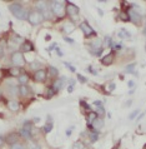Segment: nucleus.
<instances>
[{
  "instance_id": "nucleus-7",
  "label": "nucleus",
  "mask_w": 146,
  "mask_h": 149,
  "mask_svg": "<svg viewBox=\"0 0 146 149\" xmlns=\"http://www.w3.org/2000/svg\"><path fill=\"white\" fill-rule=\"evenodd\" d=\"M129 18H130V20L134 24H140L141 22V15H140V13H137L136 10H132V9H130L129 10Z\"/></svg>"
},
{
  "instance_id": "nucleus-50",
  "label": "nucleus",
  "mask_w": 146,
  "mask_h": 149,
  "mask_svg": "<svg viewBox=\"0 0 146 149\" xmlns=\"http://www.w3.org/2000/svg\"><path fill=\"white\" fill-rule=\"evenodd\" d=\"M89 70H90V71H91V73H92V74H94V75H96V70H94V69L91 68V67H90V68H89Z\"/></svg>"
},
{
  "instance_id": "nucleus-56",
  "label": "nucleus",
  "mask_w": 146,
  "mask_h": 149,
  "mask_svg": "<svg viewBox=\"0 0 146 149\" xmlns=\"http://www.w3.org/2000/svg\"><path fill=\"white\" fill-rule=\"evenodd\" d=\"M145 49H146V46H145Z\"/></svg>"
},
{
  "instance_id": "nucleus-29",
  "label": "nucleus",
  "mask_w": 146,
  "mask_h": 149,
  "mask_svg": "<svg viewBox=\"0 0 146 149\" xmlns=\"http://www.w3.org/2000/svg\"><path fill=\"white\" fill-rule=\"evenodd\" d=\"M10 149H25V147H24V144H22V143L18 142V143L13 144V145L10 147Z\"/></svg>"
},
{
  "instance_id": "nucleus-39",
  "label": "nucleus",
  "mask_w": 146,
  "mask_h": 149,
  "mask_svg": "<svg viewBox=\"0 0 146 149\" xmlns=\"http://www.w3.org/2000/svg\"><path fill=\"white\" fill-rule=\"evenodd\" d=\"M30 67H31V69H36V68H39V67H40V64H39L38 61H33V63L30 64Z\"/></svg>"
},
{
  "instance_id": "nucleus-20",
  "label": "nucleus",
  "mask_w": 146,
  "mask_h": 149,
  "mask_svg": "<svg viewBox=\"0 0 146 149\" xmlns=\"http://www.w3.org/2000/svg\"><path fill=\"white\" fill-rule=\"evenodd\" d=\"M18 80H19V83H20L21 85H25V84L28 83V80H29V77H28V74H26V73H22L21 75H19Z\"/></svg>"
},
{
  "instance_id": "nucleus-33",
  "label": "nucleus",
  "mask_w": 146,
  "mask_h": 149,
  "mask_svg": "<svg viewBox=\"0 0 146 149\" xmlns=\"http://www.w3.org/2000/svg\"><path fill=\"white\" fill-rule=\"evenodd\" d=\"M29 149H41L39 147V144H36V143H30L29 144Z\"/></svg>"
},
{
  "instance_id": "nucleus-16",
  "label": "nucleus",
  "mask_w": 146,
  "mask_h": 149,
  "mask_svg": "<svg viewBox=\"0 0 146 149\" xmlns=\"http://www.w3.org/2000/svg\"><path fill=\"white\" fill-rule=\"evenodd\" d=\"M8 108L11 112H16V110H19V103L16 100H10V102H8Z\"/></svg>"
},
{
  "instance_id": "nucleus-14",
  "label": "nucleus",
  "mask_w": 146,
  "mask_h": 149,
  "mask_svg": "<svg viewBox=\"0 0 146 149\" xmlns=\"http://www.w3.org/2000/svg\"><path fill=\"white\" fill-rule=\"evenodd\" d=\"M91 126L95 129V130H99V129H101L102 126H104V120L101 119V118H96L94 122H92V124H91Z\"/></svg>"
},
{
  "instance_id": "nucleus-25",
  "label": "nucleus",
  "mask_w": 146,
  "mask_h": 149,
  "mask_svg": "<svg viewBox=\"0 0 146 149\" xmlns=\"http://www.w3.org/2000/svg\"><path fill=\"white\" fill-rule=\"evenodd\" d=\"M20 134H21V137H24L25 139H30V138H31V132H30V130H25V129H21Z\"/></svg>"
},
{
  "instance_id": "nucleus-12",
  "label": "nucleus",
  "mask_w": 146,
  "mask_h": 149,
  "mask_svg": "<svg viewBox=\"0 0 146 149\" xmlns=\"http://www.w3.org/2000/svg\"><path fill=\"white\" fill-rule=\"evenodd\" d=\"M18 139H19V135H18L16 133H11V134H9V135L6 137V139H5V142H6L8 144H10V145H13V144H15V143H18Z\"/></svg>"
},
{
  "instance_id": "nucleus-45",
  "label": "nucleus",
  "mask_w": 146,
  "mask_h": 149,
  "mask_svg": "<svg viewBox=\"0 0 146 149\" xmlns=\"http://www.w3.org/2000/svg\"><path fill=\"white\" fill-rule=\"evenodd\" d=\"M72 129H74V126H71L70 129H67V132H66V135H67V137H70V135H71V130H72Z\"/></svg>"
},
{
  "instance_id": "nucleus-10",
  "label": "nucleus",
  "mask_w": 146,
  "mask_h": 149,
  "mask_svg": "<svg viewBox=\"0 0 146 149\" xmlns=\"http://www.w3.org/2000/svg\"><path fill=\"white\" fill-rule=\"evenodd\" d=\"M102 41H101L100 39H95V40H92L90 44H91V48H92V54L94 53H96V51H99V50H102V44H101Z\"/></svg>"
},
{
  "instance_id": "nucleus-24",
  "label": "nucleus",
  "mask_w": 146,
  "mask_h": 149,
  "mask_svg": "<svg viewBox=\"0 0 146 149\" xmlns=\"http://www.w3.org/2000/svg\"><path fill=\"white\" fill-rule=\"evenodd\" d=\"M98 138H99V133H98V130L94 129V132L90 133V140H91V142H96Z\"/></svg>"
},
{
  "instance_id": "nucleus-52",
  "label": "nucleus",
  "mask_w": 146,
  "mask_h": 149,
  "mask_svg": "<svg viewBox=\"0 0 146 149\" xmlns=\"http://www.w3.org/2000/svg\"><path fill=\"white\" fill-rule=\"evenodd\" d=\"M98 12L100 13V15H104V13H102V10H101V9H98Z\"/></svg>"
},
{
  "instance_id": "nucleus-9",
  "label": "nucleus",
  "mask_w": 146,
  "mask_h": 149,
  "mask_svg": "<svg viewBox=\"0 0 146 149\" xmlns=\"http://www.w3.org/2000/svg\"><path fill=\"white\" fill-rule=\"evenodd\" d=\"M36 6H38V9L40 10V13H41V14L47 15V14L50 13V12H49V4H47L46 1H39Z\"/></svg>"
},
{
  "instance_id": "nucleus-44",
  "label": "nucleus",
  "mask_w": 146,
  "mask_h": 149,
  "mask_svg": "<svg viewBox=\"0 0 146 149\" xmlns=\"http://www.w3.org/2000/svg\"><path fill=\"white\" fill-rule=\"evenodd\" d=\"M98 113H100L101 115L105 114V110H104V108H102V107H98Z\"/></svg>"
},
{
  "instance_id": "nucleus-51",
  "label": "nucleus",
  "mask_w": 146,
  "mask_h": 149,
  "mask_svg": "<svg viewBox=\"0 0 146 149\" xmlns=\"http://www.w3.org/2000/svg\"><path fill=\"white\" fill-rule=\"evenodd\" d=\"M3 55H4V49H3V48L0 46V58L3 57Z\"/></svg>"
},
{
  "instance_id": "nucleus-32",
  "label": "nucleus",
  "mask_w": 146,
  "mask_h": 149,
  "mask_svg": "<svg viewBox=\"0 0 146 149\" xmlns=\"http://www.w3.org/2000/svg\"><path fill=\"white\" fill-rule=\"evenodd\" d=\"M76 77H78L79 81H80V83H82V84H84V83H86V81H88V79H86V78H85V77H82V75H81V74H76Z\"/></svg>"
},
{
  "instance_id": "nucleus-57",
  "label": "nucleus",
  "mask_w": 146,
  "mask_h": 149,
  "mask_svg": "<svg viewBox=\"0 0 146 149\" xmlns=\"http://www.w3.org/2000/svg\"><path fill=\"white\" fill-rule=\"evenodd\" d=\"M145 149H146V147H145Z\"/></svg>"
},
{
  "instance_id": "nucleus-21",
  "label": "nucleus",
  "mask_w": 146,
  "mask_h": 149,
  "mask_svg": "<svg viewBox=\"0 0 146 149\" xmlns=\"http://www.w3.org/2000/svg\"><path fill=\"white\" fill-rule=\"evenodd\" d=\"M74 29H75V25H74V24H71V23L65 24V26H64V31H65L66 34L71 33V31H72Z\"/></svg>"
},
{
  "instance_id": "nucleus-36",
  "label": "nucleus",
  "mask_w": 146,
  "mask_h": 149,
  "mask_svg": "<svg viewBox=\"0 0 146 149\" xmlns=\"http://www.w3.org/2000/svg\"><path fill=\"white\" fill-rule=\"evenodd\" d=\"M135 67H136V64L134 63V64H130V65H127V67H126L125 69H126L127 71H132V70L135 69Z\"/></svg>"
},
{
  "instance_id": "nucleus-35",
  "label": "nucleus",
  "mask_w": 146,
  "mask_h": 149,
  "mask_svg": "<svg viewBox=\"0 0 146 149\" xmlns=\"http://www.w3.org/2000/svg\"><path fill=\"white\" fill-rule=\"evenodd\" d=\"M80 104H81V107H82V108H85L86 110H90V109H91L89 105H88V103H86V102H84V100H81V102H80Z\"/></svg>"
},
{
  "instance_id": "nucleus-42",
  "label": "nucleus",
  "mask_w": 146,
  "mask_h": 149,
  "mask_svg": "<svg viewBox=\"0 0 146 149\" xmlns=\"http://www.w3.org/2000/svg\"><path fill=\"white\" fill-rule=\"evenodd\" d=\"M64 40H65V41H67V43H70V44H74V43H75L72 39H70V38H67V36H64Z\"/></svg>"
},
{
  "instance_id": "nucleus-30",
  "label": "nucleus",
  "mask_w": 146,
  "mask_h": 149,
  "mask_svg": "<svg viewBox=\"0 0 146 149\" xmlns=\"http://www.w3.org/2000/svg\"><path fill=\"white\" fill-rule=\"evenodd\" d=\"M84 143H81L80 140H78L76 143H74V145H72V149H84Z\"/></svg>"
},
{
  "instance_id": "nucleus-1",
  "label": "nucleus",
  "mask_w": 146,
  "mask_h": 149,
  "mask_svg": "<svg viewBox=\"0 0 146 149\" xmlns=\"http://www.w3.org/2000/svg\"><path fill=\"white\" fill-rule=\"evenodd\" d=\"M9 10L11 12V14L15 16V18H18V19H20V20H25V19H28V13L26 10L22 8V5L20 3H14V4H11L10 6H9Z\"/></svg>"
},
{
  "instance_id": "nucleus-23",
  "label": "nucleus",
  "mask_w": 146,
  "mask_h": 149,
  "mask_svg": "<svg viewBox=\"0 0 146 149\" xmlns=\"http://www.w3.org/2000/svg\"><path fill=\"white\" fill-rule=\"evenodd\" d=\"M47 71H49V74H50L51 77H57V75H59V70H57L55 67H49V68H47Z\"/></svg>"
},
{
  "instance_id": "nucleus-55",
  "label": "nucleus",
  "mask_w": 146,
  "mask_h": 149,
  "mask_svg": "<svg viewBox=\"0 0 146 149\" xmlns=\"http://www.w3.org/2000/svg\"><path fill=\"white\" fill-rule=\"evenodd\" d=\"M1 74H3V71H1V70H0V78H1V77H3V75H1Z\"/></svg>"
},
{
  "instance_id": "nucleus-5",
  "label": "nucleus",
  "mask_w": 146,
  "mask_h": 149,
  "mask_svg": "<svg viewBox=\"0 0 146 149\" xmlns=\"http://www.w3.org/2000/svg\"><path fill=\"white\" fill-rule=\"evenodd\" d=\"M80 28H81V30L84 31V34H85V38H90V36H95L96 35V31L91 28L89 25L88 22H84V23L80 25Z\"/></svg>"
},
{
  "instance_id": "nucleus-38",
  "label": "nucleus",
  "mask_w": 146,
  "mask_h": 149,
  "mask_svg": "<svg viewBox=\"0 0 146 149\" xmlns=\"http://www.w3.org/2000/svg\"><path fill=\"white\" fill-rule=\"evenodd\" d=\"M105 41H106V45L107 46H112V41L109 36H105Z\"/></svg>"
},
{
  "instance_id": "nucleus-19",
  "label": "nucleus",
  "mask_w": 146,
  "mask_h": 149,
  "mask_svg": "<svg viewBox=\"0 0 146 149\" xmlns=\"http://www.w3.org/2000/svg\"><path fill=\"white\" fill-rule=\"evenodd\" d=\"M9 74H10L11 77H16V75H21V69L19 68V67H14V68H11L9 70Z\"/></svg>"
},
{
  "instance_id": "nucleus-49",
  "label": "nucleus",
  "mask_w": 146,
  "mask_h": 149,
  "mask_svg": "<svg viewBox=\"0 0 146 149\" xmlns=\"http://www.w3.org/2000/svg\"><path fill=\"white\" fill-rule=\"evenodd\" d=\"M134 84H135L134 81L130 80V81H129V88H132V87H134Z\"/></svg>"
},
{
  "instance_id": "nucleus-41",
  "label": "nucleus",
  "mask_w": 146,
  "mask_h": 149,
  "mask_svg": "<svg viewBox=\"0 0 146 149\" xmlns=\"http://www.w3.org/2000/svg\"><path fill=\"white\" fill-rule=\"evenodd\" d=\"M115 88H116V85H115V83H111V84L109 85V93H110V92H112V90H114Z\"/></svg>"
},
{
  "instance_id": "nucleus-2",
  "label": "nucleus",
  "mask_w": 146,
  "mask_h": 149,
  "mask_svg": "<svg viewBox=\"0 0 146 149\" xmlns=\"http://www.w3.org/2000/svg\"><path fill=\"white\" fill-rule=\"evenodd\" d=\"M44 15L41 14L40 12H31L29 15H28V20H29V23L31 24V25H39V24L41 23L43 20H44Z\"/></svg>"
},
{
  "instance_id": "nucleus-40",
  "label": "nucleus",
  "mask_w": 146,
  "mask_h": 149,
  "mask_svg": "<svg viewBox=\"0 0 146 149\" xmlns=\"http://www.w3.org/2000/svg\"><path fill=\"white\" fill-rule=\"evenodd\" d=\"M139 114V109H136V110H134V113H131V115L129 116L130 119H134V118H136V115Z\"/></svg>"
},
{
  "instance_id": "nucleus-18",
  "label": "nucleus",
  "mask_w": 146,
  "mask_h": 149,
  "mask_svg": "<svg viewBox=\"0 0 146 149\" xmlns=\"http://www.w3.org/2000/svg\"><path fill=\"white\" fill-rule=\"evenodd\" d=\"M96 118H98V113H95V112H90L89 114H88V118H86V120H88V124L91 126L92 122H94Z\"/></svg>"
},
{
  "instance_id": "nucleus-34",
  "label": "nucleus",
  "mask_w": 146,
  "mask_h": 149,
  "mask_svg": "<svg viewBox=\"0 0 146 149\" xmlns=\"http://www.w3.org/2000/svg\"><path fill=\"white\" fill-rule=\"evenodd\" d=\"M64 64H65V67H66V68L69 69L70 71L75 73V70H76V69H75V67H71V65H70V63H64Z\"/></svg>"
},
{
  "instance_id": "nucleus-22",
  "label": "nucleus",
  "mask_w": 146,
  "mask_h": 149,
  "mask_svg": "<svg viewBox=\"0 0 146 149\" xmlns=\"http://www.w3.org/2000/svg\"><path fill=\"white\" fill-rule=\"evenodd\" d=\"M8 93L10 94V95H16V94H19V88H15V87H13L9 84V87H8Z\"/></svg>"
},
{
  "instance_id": "nucleus-15",
  "label": "nucleus",
  "mask_w": 146,
  "mask_h": 149,
  "mask_svg": "<svg viewBox=\"0 0 146 149\" xmlns=\"http://www.w3.org/2000/svg\"><path fill=\"white\" fill-rule=\"evenodd\" d=\"M64 81H65V78H59V79L54 83L53 89H54L55 92H56V90H59V89H61V88H63V85H64V84H63Z\"/></svg>"
},
{
  "instance_id": "nucleus-26",
  "label": "nucleus",
  "mask_w": 146,
  "mask_h": 149,
  "mask_svg": "<svg viewBox=\"0 0 146 149\" xmlns=\"http://www.w3.org/2000/svg\"><path fill=\"white\" fill-rule=\"evenodd\" d=\"M53 123H46V124H44V128H43V130H44V133H50L51 132V129H53Z\"/></svg>"
},
{
  "instance_id": "nucleus-37",
  "label": "nucleus",
  "mask_w": 146,
  "mask_h": 149,
  "mask_svg": "<svg viewBox=\"0 0 146 149\" xmlns=\"http://www.w3.org/2000/svg\"><path fill=\"white\" fill-rule=\"evenodd\" d=\"M54 93H55V90L53 88H49V90H47V98H51L54 95Z\"/></svg>"
},
{
  "instance_id": "nucleus-54",
  "label": "nucleus",
  "mask_w": 146,
  "mask_h": 149,
  "mask_svg": "<svg viewBox=\"0 0 146 149\" xmlns=\"http://www.w3.org/2000/svg\"><path fill=\"white\" fill-rule=\"evenodd\" d=\"M144 34L146 35V25H145V28H144Z\"/></svg>"
},
{
  "instance_id": "nucleus-28",
  "label": "nucleus",
  "mask_w": 146,
  "mask_h": 149,
  "mask_svg": "<svg viewBox=\"0 0 146 149\" xmlns=\"http://www.w3.org/2000/svg\"><path fill=\"white\" fill-rule=\"evenodd\" d=\"M31 128H33V123L31 122H25L24 123V125H22V129H25V130H30L31 132Z\"/></svg>"
},
{
  "instance_id": "nucleus-6",
  "label": "nucleus",
  "mask_w": 146,
  "mask_h": 149,
  "mask_svg": "<svg viewBox=\"0 0 146 149\" xmlns=\"http://www.w3.org/2000/svg\"><path fill=\"white\" fill-rule=\"evenodd\" d=\"M65 12H66V14H69L70 16H78V14H79V8L76 6V5H74V4H71V3H67V5H66V8H65Z\"/></svg>"
},
{
  "instance_id": "nucleus-3",
  "label": "nucleus",
  "mask_w": 146,
  "mask_h": 149,
  "mask_svg": "<svg viewBox=\"0 0 146 149\" xmlns=\"http://www.w3.org/2000/svg\"><path fill=\"white\" fill-rule=\"evenodd\" d=\"M51 12L54 13L55 15H57V16L64 15V12H65L64 3H61V1H54V3H51Z\"/></svg>"
},
{
  "instance_id": "nucleus-46",
  "label": "nucleus",
  "mask_w": 146,
  "mask_h": 149,
  "mask_svg": "<svg viewBox=\"0 0 146 149\" xmlns=\"http://www.w3.org/2000/svg\"><path fill=\"white\" fill-rule=\"evenodd\" d=\"M4 143H5V139L3 137H0V147H3L4 145Z\"/></svg>"
},
{
  "instance_id": "nucleus-43",
  "label": "nucleus",
  "mask_w": 146,
  "mask_h": 149,
  "mask_svg": "<svg viewBox=\"0 0 146 149\" xmlns=\"http://www.w3.org/2000/svg\"><path fill=\"white\" fill-rule=\"evenodd\" d=\"M94 105L98 108V107H102V102H100V100H95L94 102Z\"/></svg>"
},
{
  "instance_id": "nucleus-11",
  "label": "nucleus",
  "mask_w": 146,
  "mask_h": 149,
  "mask_svg": "<svg viewBox=\"0 0 146 149\" xmlns=\"http://www.w3.org/2000/svg\"><path fill=\"white\" fill-rule=\"evenodd\" d=\"M20 49H21L22 53H29V51H33L35 48H34V44L31 41H28V40H26V41L22 43V45L20 46Z\"/></svg>"
},
{
  "instance_id": "nucleus-53",
  "label": "nucleus",
  "mask_w": 146,
  "mask_h": 149,
  "mask_svg": "<svg viewBox=\"0 0 146 149\" xmlns=\"http://www.w3.org/2000/svg\"><path fill=\"white\" fill-rule=\"evenodd\" d=\"M130 105H131V100H129V102H127V104H126V107H130Z\"/></svg>"
},
{
  "instance_id": "nucleus-13",
  "label": "nucleus",
  "mask_w": 146,
  "mask_h": 149,
  "mask_svg": "<svg viewBox=\"0 0 146 149\" xmlns=\"http://www.w3.org/2000/svg\"><path fill=\"white\" fill-rule=\"evenodd\" d=\"M112 61H114V53H110V54L105 55V57L101 59V63L104 65H111Z\"/></svg>"
},
{
  "instance_id": "nucleus-31",
  "label": "nucleus",
  "mask_w": 146,
  "mask_h": 149,
  "mask_svg": "<svg viewBox=\"0 0 146 149\" xmlns=\"http://www.w3.org/2000/svg\"><path fill=\"white\" fill-rule=\"evenodd\" d=\"M120 19H121V20H124V22H129V20H130V18H129V14H127V13H121V14H120Z\"/></svg>"
},
{
  "instance_id": "nucleus-8",
  "label": "nucleus",
  "mask_w": 146,
  "mask_h": 149,
  "mask_svg": "<svg viewBox=\"0 0 146 149\" xmlns=\"http://www.w3.org/2000/svg\"><path fill=\"white\" fill-rule=\"evenodd\" d=\"M45 79H46V71L44 69H39L34 73V80L35 81L41 83V81H45Z\"/></svg>"
},
{
  "instance_id": "nucleus-47",
  "label": "nucleus",
  "mask_w": 146,
  "mask_h": 149,
  "mask_svg": "<svg viewBox=\"0 0 146 149\" xmlns=\"http://www.w3.org/2000/svg\"><path fill=\"white\" fill-rule=\"evenodd\" d=\"M56 51H57V55H59V57H63V55H64V54H63V51H61L60 49H56Z\"/></svg>"
},
{
  "instance_id": "nucleus-48",
  "label": "nucleus",
  "mask_w": 146,
  "mask_h": 149,
  "mask_svg": "<svg viewBox=\"0 0 146 149\" xmlns=\"http://www.w3.org/2000/svg\"><path fill=\"white\" fill-rule=\"evenodd\" d=\"M72 90H74V87H72V85H70V87L67 88V92H69V93H71Z\"/></svg>"
},
{
  "instance_id": "nucleus-17",
  "label": "nucleus",
  "mask_w": 146,
  "mask_h": 149,
  "mask_svg": "<svg viewBox=\"0 0 146 149\" xmlns=\"http://www.w3.org/2000/svg\"><path fill=\"white\" fill-rule=\"evenodd\" d=\"M19 94L22 95V97H26V95L30 94V89H29L26 85H20V87H19Z\"/></svg>"
},
{
  "instance_id": "nucleus-4",
  "label": "nucleus",
  "mask_w": 146,
  "mask_h": 149,
  "mask_svg": "<svg viewBox=\"0 0 146 149\" xmlns=\"http://www.w3.org/2000/svg\"><path fill=\"white\" fill-rule=\"evenodd\" d=\"M11 61H13V64H15L18 67H22L25 64V59H24L21 51H14L11 54Z\"/></svg>"
},
{
  "instance_id": "nucleus-27",
  "label": "nucleus",
  "mask_w": 146,
  "mask_h": 149,
  "mask_svg": "<svg viewBox=\"0 0 146 149\" xmlns=\"http://www.w3.org/2000/svg\"><path fill=\"white\" fill-rule=\"evenodd\" d=\"M119 36L120 38H130V33L127 30H125V29H121L120 33H119Z\"/></svg>"
}]
</instances>
